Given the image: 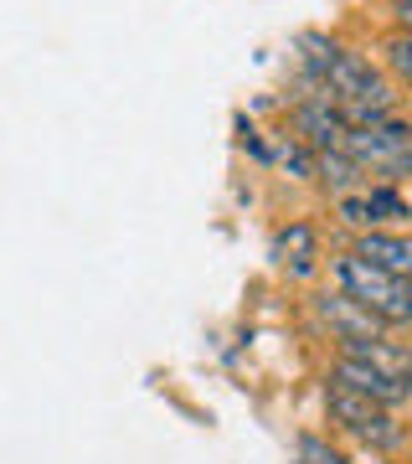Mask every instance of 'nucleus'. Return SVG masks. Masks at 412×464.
Instances as JSON below:
<instances>
[{
	"instance_id": "1",
	"label": "nucleus",
	"mask_w": 412,
	"mask_h": 464,
	"mask_svg": "<svg viewBox=\"0 0 412 464\" xmlns=\"http://www.w3.org/2000/svg\"><path fill=\"white\" fill-rule=\"evenodd\" d=\"M335 284H340V295L356 299L366 315H377L381 325H407L412 320L407 279H392V274H381V268H371L346 253V258H335Z\"/></svg>"
},
{
	"instance_id": "7",
	"label": "nucleus",
	"mask_w": 412,
	"mask_h": 464,
	"mask_svg": "<svg viewBox=\"0 0 412 464\" xmlns=\"http://www.w3.org/2000/svg\"><path fill=\"white\" fill-rule=\"evenodd\" d=\"M320 315H325L330 331L340 335V346H350V341H381V320L366 315L361 304L346 295H320Z\"/></svg>"
},
{
	"instance_id": "9",
	"label": "nucleus",
	"mask_w": 412,
	"mask_h": 464,
	"mask_svg": "<svg viewBox=\"0 0 412 464\" xmlns=\"http://www.w3.org/2000/svg\"><path fill=\"white\" fill-rule=\"evenodd\" d=\"M314 176L335 191V197H346V191H361L366 186V170L350 160L346 150H330V155H314Z\"/></svg>"
},
{
	"instance_id": "2",
	"label": "nucleus",
	"mask_w": 412,
	"mask_h": 464,
	"mask_svg": "<svg viewBox=\"0 0 412 464\" xmlns=\"http://www.w3.org/2000/svg\"><path fill=\"white\" fill-rule=\"evenodd\" d=\"M340 150H346L361 170L387 176V181H402V170H407V160H412L407 130H402L397 119H381V124H350Z\"/></svg>"
},
{
	"instance_id": "11",
	"label": "nucleus",
	"mask_w": 412,
	"mask_h": 464,
	"mask_svg": "<svg viewBox=\"0 0 412 464\" xmlns=\"http://www.w3.org/2000/svg\"><path fill=\"white\" fill-rule=\"evenodd\" d=\"M299 464H346V454H340V449H330L325 439L304 433V439H299Z\"/></svg>"
},
{
	"instance_id": "13",
	"label": "nucleus",
	"mask_w": 412,
	"mask_h": 464,
	"mask_svg": "<svg viewBox=\"0 0 412 464\" xmlns=\"http://www.w3.org/2000/svg\"><path fill=\"white\" fill-rule=\"evenodd\" d=\"M371 464H392V459H371Z\"/></svg>"
},
{
	"instance_id": "10",
	"label": "nucleus",
	"mask_w": 412,
	"mask_h": 464,
	"mask_svg": "<svg viewBox=\"0 0 412 464\" xmlns=\"http://www.w3.org/2000/svg\"><path fill=\"white\" fill-rule=\"evenodd\" d=\"M335 212H340V222H350V227H361V232L381 227L377 207H371V197H366V191H346V197H335Z\"/></svg>"
},
{
	"instance_id": "4",
	"label": "nucleus",
	"mask_w": 412,
	"mask_h": 464,
	"mask_svg": "<svg viewBox=\"0 0 412 464\" xmlns=\"http://www.w3.org/2000/svg\"><path fill=\"white\" fill-rule=\"evenodd\" d=\"M330 382H340V387H350V392H361V398L381 402V408L407 402V372H387V366L366 362V356H340Z\"/></svg>"
},
{
	"instance_id": "3",
	"label": "nucleus",
	"mask_w": 412,
	"mask_h": 464,
	"mask_svg": "<svg viewBox=\"0 0 412 464\" xmlns=\"http://www.w3.org/2000/svg\"><path fill=\"white\" fill-rule=\"evenodd\" d=\"M325 408H330V418H335L346 433H356L361 444H371V449H397L402 444V429H397L392 408H381V402L350 392V387H340V382L325 387Z\"/></svg>"
},
{
	"instance_id": "6",
	"label": "nucleus",
	"mask_w": 412,
	"mask_h": 464,
	"mask_svg": "<svg viewBox=\"0 0 412 464\" xmlns=\"http://www.w3.org/2000/svg\"><path fill=\"white\" fill-rule=\"evenodd\" d=\"M350 258H361V264L381 268V274H392V279H407V268H412V243L402 237V232L371 227V232H361V237H356V253H350Z\"/></svg>"
},
{
	"instance_id": "12",
	"label": "nucleus",
	"mask_w": 412,
	"mask_h": 464,
	"mask_svg": "<svg viewBox=\"0 0 412 464\" xmlns=\"http://www.w3.org/2000/svg\"><path fill=\"white\" fill-rule=\"evenodd\" d=\"M387 52H392V72H397V78H407V67H412V42H407V32H397Z\"/></svg>"
},
{
	"instance_id": "8",
	"label": "nucleus",
	"mask_w": 412,
	"mask_h": 464,
	"mask_svg": "<svg viewBox=\"0 0 412 464\" xmlns=\"http://www.w3.org/2000/svg\"><path fill=\"white\" fill-rule=\"evenodd\" d=\"M273 258L283 268H294V274H310L314 258H320V237H314L310 222H294V227L279 232V243H273Z\"/></svg>"
},
{
	"instance_id": "5",
	"label": "nucleus",
	"mask_w": 412,
	"mask_h": 464,
	"mask_svg": "<svg viewBox=\"0 0 412 464\" xmlns=\"http://www.w3.org/2000/svg\"><path fill=\"white\" fill-rule=\"evenodd\" d=\"M294 130H299V140L314 150V155H330V150H340L346 145V114L335 109L330 99H320V93H310V99L294 109Z\"/></svg>"
}]
</instances>
